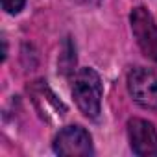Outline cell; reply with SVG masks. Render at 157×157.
<instances>
[{
	"mask_svg": "<svg viewBox=\"0 0 157 157\" xmlns=\"http://www.w3.org/2000/svg\"><path fill=\"white\" fill-rule=\"evenodd\" d=\"M102 80L94 68H80L72 80V98L85 117L98 118L102 105Z\"/></svg>",
	"mask_w": 157,
	"mask_h": 157,
	"instance_id": "obj_1",
	"label": "cell"
},
{
	"mask_svg": "<svg viewBox=\"0 0 157 157\" xmlns=\"http://www.w3.org/2000/svg\"><path fill=\"white\" fill-rule=\"evenodd\" d=\"M54 151L65 157H89L94 153L93 139L82 126H67L56 135Z\"/></svg>",
	"mask_w": 157,
	"mask_h": 157,
	"instance_id": "obj_2",
	"label": "cell"
},
{
	"mask_svg": "<svg viewBox=\"0 0 157 157\" xmlns=\"http://www.w3.org/2000/svg\"><path fill=\"white\" fill-rule=\"evenodd\" d=\"M133 37L146 57L157 63V24L146 8H135L129 15Z\"/></svg>",
	"mask_w": 157,
	"mask_h": 157,
	"instance_id": "obj_3",
	"label": "cell"
},
{
	"mask_svg": "<svg viewBox=\"0 0 157 157\" xmlns=\"http://www.w3.org/2000/svg\"><path fill=\"white\" fill-rule=\"evenodd\" d=\"M128 91L140 107L157 111V76L151 70L144 67H137L129 70Z\"/></svg>",
	"mask_w": 157,
	"mask_h": 157,
	"instance_id": "obj_4",
	"label": "cell"
},
{
	"mask_svg": "<svg viewBox=\"0 0 157 157\" xmlns=\"http://www.w3.org/2000/svg\"><path fill=\"white\" fill-rule=\"evenodd\" d=\"M128 139L133 153L140 157L157 155V129L151 122L144 118L128 120Z\"/></svg>",
	"mask_w": 157,
	"mask_h": 157,
	"instance_id": "obj_5",
	"label": "cell"
},
{
	"mask_svg": "<svg viewBox=\"0 0 157 157\" xmlns=\"http://www.w3.org/2000/svg\"><path fill=\"white\" fill-rule=\"evenodd\" d=\"M26 4V0H2V8L10 15H17Z\"/></svg>",
	"mask_w": 157,
	"mask_h": 157,
	"instance_id": "obj_6",
	"label": "cell"
},
{
	"mask_svg": "<svg viewBox=\"0 0 157 157\" xmlns=\"http://www.w3.org/2000/svg\"><path fill=\"white\" fill-rule=\"evenodd\" d=\"M85 2H91V4H98L100 0H85Z\"/></svg>",
	"mask_w": 157,
	"mask_h": 157,
	"instance_id": "obj_7",
	"label": "cell"
}]
</instances>
